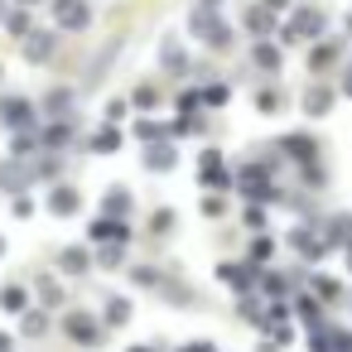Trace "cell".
I'll list each match as a JSON object with an SVG mask.
<instances>
[{
	"mask_svg": "<svg viewBox=\"0 0 352 352\" xmlns=\"http://www.w3.org/2000/svg\"><path fill=\"white\" fill-rule=\"evenodd\" d=\"M193 34H198V39H208L212 49H227V44H232V30H227L212 10H193Z\"/></svg>",
	"mask_w": 352,
	"mask_h": 352,
	"instance_id": "6da1fadb",
	"label": "cell"
},
{
	"mask_svg": "<svg viewBox=\"0 0 352 352\" xmlns=\"http://www.w3.org/2000/svg\"><path fill=\"white\" fill-rule=\"evenodd\" d=\"M63 328H68V338H73L78 347H97V342H102L97 318H92V314H82V309H73V314L63 318Z\"/></svg>",
	"mask_w": 352,
	"mask_h": 352,
	"instance_id": "7a4b0ae2",
	"label": "cell"
},
{
	"mask_svg": "<svg viewBox=\"0 0 352 352\" xmlns=\"http://www.w3.org/2000/svg\"><path fill=\"white\" fill-rule=\"evenodd\" d=\"M54 20H58V30H87L92 25V6L87 0H54Z\"/></svg>",
	"mask_w": 352,
	"mask_h": 352,
	"instance_id": "3957f363",
	"label": "cell"
},
{
	"mask_svg": "<svg viewBox=\"0 0 352 352\" xmlns=\"http://www.w3.org/2000/svg\"><path fill=\"white\" fill-rule=\"evenodd\" d=\"M318 30H323V10L304 6V10H294V15H289V25L280 30V39H309V34H318Z\"/></svg>",
	"mask_w": 352,
	"mask_h": 352,
	"instance_id": "277c9868",
	"label": "cell"
},
{
	"mask_svg": "<svg viewBox=\"0 0 352 352\" xmlns=\"http://www.w3.org/2000/svg\"><path fill=\"white\" fill-rule=\"evenodd\" d=\"M0 121H6V126H30L34 121V107L25 102V97H0Z\"/></svg>",
	"mask_w": 352,
	"mask_h": 352,
	"instance_id": "5b68a950",
	"label": "cell"
},
{
	"mask_svg": "<svg viewBox=\"0 0 352 352\" xmlns=\"http://www.w3.org/2000/svg\"><path fill=\"white\" fill-rule=\"evenodd\" d=\"M25 58H30V63H49V58H54V34H49V30L25 34Z\"/></svg>",
	"mask_w": 352,
	"mask_h": 352,
	"instance_id": "8992f818",
	"label": "cell"
},
{
	"mask_svg": "<svg viewBox=\"0 0 352 352\" xmlns=\"http://www.w3.org/2000/svg\"><path fill=\"white\" fill-rule=\"evenodd\" d=\"M309 352H347V333L314 328V333H309Z\"/></svg>",
	"mask_w": 352,
	"mask_h": 352,
	"instance_id": "52a82bcc",
	"label": "cell"
},
{
	"mask_svg": "<svg viewBox=\"0 0 352 352\" xmlns=\"http://www.w3.org/2000/svg\"><path fill=\"white\" fill-rule=\"evenodd\" d=\"M49 212H58V217H68V212H78V188H68V184H58V188H49Z\"/></svg>",
	"mask_w": 352,
	"mask_h": 352,
	"instance_id": "ba28073f",
	"label": "cell"
},
{
	"mask_svg": "<svg viewBox=\"0 0 352 352\" xmlns=\"http://www.w3.org/2000/svg\"><path fill=\"white\" fill-rule=\"evenodd\" d=\"M131 232H126V222H111V217H102L97 227H92V241H111V246H121Z\"/></svg>",
	"mask_w": 352,
	"mask_h": 352,
	"instance_id": "9c48e42d",
	"label": "cell"
},
{
	"mask_svg": "<svg viewBox=\"0 0 352 352\" xmlns=\"http://www.w3.org/2000/svg\"><path fill=\"white\" fill-rule=\"evenodd\" d=\"M116 49H121V44H107V49H102V54L92 58V68H87V87H97V82L107 78V63L116 58Z\"/></svg>",
	"mask_w": 352,
	"mask_h": 352,
	"instance_id": "30bf717a",
	"label": "cell"
},
{
	"mask_svg": "<svg viewBox=\"0 0 352 352\" xmlns=\"http://www.w3.org/2000/svg\"><path fill=\"white\" fill-rule=\"evenodd\" d=\"M328 107H333V92H328V87H309V92H304V111H309V116H323Z\"/></svg>",
	"mask_w": 352,
	"mask_h": 352,
	"instance_id": "8fae6325",
	"label": "cell"
},
{
	"mask_svg": "<svg viewBox=\"0 0 352 352\" xmlns=\"http://www.w3.org/2000/svg\"><path fill=\"white\" fill-rule=\"evenodd\" d=\"M25 184H30V169L25 164H10V160L0 164V188H25Z\"/></svg>",
	"mask_w": 352,
	"mask_h": 352,
	"instance_id": "7c38bea8",
	"label": "cell"
},
{
	"mask_svg": "<svg viewBox=\"0 0 352 352\" xmlns=\"http://www.w3.org/2000/svg\"><path fill=\"white\" fill-rule=\"evenodd\" d=\"M58 261H63V270H68V275H82V270L92 265V256H87L82 246H68V251H63Z\"/></svg>",
	"mask_w": 352,
	"mask_h": 352,
	"instance_id": "4fadbf2b",
	"label": "cell"
},
{
	"mask_svg": "<svg viewBox=\"0 0 352 352\" xmlns=\"http://www.w3.org/2000/svg\"><path fill=\"white\" fill-rule=\"evenodd\" d=\"M0 309H6V314H20V309H25V289H20V285H6V289H0Z\"/></svg>",
	"mask_w": 352,
	"mask_h": 352,
	"instance_id": "5bb4252c",
	"label": "cell"
},
{
	"mask_svg": "<svg viewBox=\"0 0 352 352\" xmlns=\"http://www.w3.org/2000/svg\"><path fill=\"white\" fill-rule=\"evenodd\" d=\"M68 107H73V92H49L44 97V111L49 116H68Z\"/></svg>",
	"mask_w": 352,
	"mask_h": 352,
	"instance_id": "9a60e30c",
	"label": "cell"
},
{
	"mask_svg": "<svg viewBox=\"0 0 352 352\" xmlns=\"http://www.w3.org/2000/svg\"><path fill=\"white\" fill-rule=\"evenodd\" d=\"M285 150H289L294 160H314V150H318V145H314L309 135H289V140H285Z\"/></svg>",
	"mask_w": 352,
	"mask_h": 352,
	"instance_id": "2e32d148",
	"label": "cell"
},
{
	"mask_svg": "<svg viewBox=\"0 0 352 352\" xmlns=\"http://www.w3.org/2000/svg\"><path fill=\"white\" fill-rule=\"evenodd\" d=\"M222 280H232V285L246 289V285L256 280V265H222Z\"/></svg>",
	"mask_w": 352,
	"mask_h": 352,
	"instance_id": "e0dca14e",
	"label": "cell"
},
{
	"mask_svg": "<svg viewBox=\"0 0 352 352\" xmlns=\"http://www.w3.org/2000/svg\"><path fill=\"white\" fill-rule=\"evenodd\" d=\"M145 164H150V169H174V150H169V145H155V150L145 155Z\"/></svg>",
	"mask_w": 352,
	"mask_h": 352,
	"instance_id": "ac0fdd59",
	"label": "cell"
},
{
	"mask_svg": "<svg viewBox=\"0 0 352 352\" xmlns=\"http://www.w3.org/2000/svg\"><path fill=\"white\" fill-rule=\"evenodd\" d=\"M251 58H256V63H261L265 73H275V68H280V49H270V44H261V49H256Z\"/></svg>",
	"mask_w": 352,
	"mask_h": 352,
	"instance_id": "d6986e66",
	"label": "cell"
},
{
	"mask_svg": "<svg viewBox=\"0 0 352 352\" xmlns=\"http://www.w3.org/2000/svg\"><path fill=\"white\" fill-rule=\"evenodd\" d=\"M102 208H107V212H131V193H121V188H111V193L102 198Z\"/></svg>",
	"mask_w": 352,
	"mask_h": 352,
	"instance_id": "ffe728a7",
	"label": "cell"
},
{
	"mask_svg": "<svg viewBox=\"0 0 352 352\" xmlns=\"http://www.w3.org/2000/svg\"><path fill=\"white\" fill-rule=\"evenodd\" d=\"M6 30L25 39V30H30V15H25V10H15V15H6Z\"/></svg>",
	"mask_w": 352,
	"mask_h": 352,
	"instance_id": "44dd1931",
	"label": "cell"
},
{
	"mask_svg": "<svg viewBox=\"0 0 352 352\" xmlns=\"http://www.w3.org/2000/svg\"><path fill=\"white\" fill-rule=\"evenodd\" d=\"M92 145H97V150H116V145H121V135H116V131H97V135H92Z\"/></svg>",
	"mask_w": 352,
	"mask_h": 352,
	"instance_id": "7402d4cb",
	"label": "cell"
},
{
	"mask_svg": "<svg viewBox=\"0 0 352 352\" xmlns=\"http://www.w3.org/2000/svg\"><path fill=\"white\" fill-rule=\"evenodd\" d=\"M107 318H111V323H121V318H131V304H126V299H111V309H107Z\"/></svg>",
	"mask_w": 352,
	"mask_h": 352,
	"instance_id": "603a6c76",
	"label": "cell"
},
{
	"mask_svg": "<svg viewBox=\"0 0 352 352\" xmlns=\"http://www.w3.org/2000/svg\"><path fill=\"white\" fill-rule=\"evenodd\" d=\"M49 328V314H25V333H44Z\"/></svg>",
	"mask_w": 352,
	"mask_h": 352,
	"instance_id": "cb8c5ba5",
	"label": "cell"
},
{
	"mask_svg": "<svg viewBox=\"0 0 352 352\" xmlns=\"http://www.w3.org/2000/svg\"><path fill=\"white\" fill-rule=\"evenodd\" d=\"M121 256H126V246H102V265H121Z\"/></svg>",
	"mask_w": 352,
	"mask_h": 352,
	"instance_id": "d4e9b609",
	"label": "cell"
},
{
	"mask_svg": "<svg viewBox=\"0 0 352 352\" xmlns=\"http://www.w3.org/2000/svg\"><path fill=\"white\" fill-rule=\"evenodd\" d=\"M328 58H333V49H328V44H323V49H314V54H309V63H314V73H318V68H323Z\"/></svg>",
	"mask_w": 352,
	"mask_h": 352,
	"instance_id": "484cf974",
	"label": "cell"
},
{
	"mask_svg": "<svg viewBox=\"0 0 352 352\" xmlns=\"http://www.w3.org/2000/svg\"><path fill=\"white\" fill-rule=\"evenodd\" d=\"M135 135H140V140H155V135H160V121H140Z\"/></svg>",
	"mask_w": 352,
	"mask_h": 352,
	"instance_id": "4316f807",
	"label": "cell"
},
{
	"mask_svg": "<svg viewBox=\"0 0 352 352\" xmlns=\"http://www.w3.org/2000/svg\"><path fill=\"white\" fill-rule=\"evenodd\" d=\"M169 227H174V212L160 208V212H155V232H169Z\"/></svg>",
	"mask_w": 352,
	"mask_h": 352,
	"instance_id": "83f0119b",
	"label": "cell"
},
{
	"mask_svg": "<svg viewBox=\"0 0 352 352\" xmlns=\"http://www.w3.org/2000/svg\"><path fill=\"white\" fill-rule=\"evenodd\" d=\"M314 289H318V294H323V299H333V294H338V285H333V280H328V275H323V280H314Z\"/></svg>",
	"mask_w": 352,
	"mask_h": 352,
	"instance_id": "f1b7e54d",
	"label": "cell"
},
{
	"mask_svg": "<svg viewBox=\"0 0 352 352\" xmlns=\"http://www.w3.org/2000/svg\"><path fill=\"white\" fill-rule=\"evenodd\" d=\"M58 299H63V289H58L54 280H44V304H58Z\"/></svg>",
	"mask_w": 352,
	"mask_h": 352,
	"instance_id": "f546056e",
	"label": "cell"
},
{
	"mask_svg": "<svg viewBox=\"0 0 352 352\" xmlns=\"http://www.w3.org/2000/svg\"><path fill=\"white\" fill-rule=\"evenodd\" d=\"M203 97H208V102H212V107H222V102H227V87H208V92H203Z\"/></svg>",
	"mask_w": 352,
	"mask_h": 352,
	"instance_id": "4dcf8cb0",
	"label": "cell"
},
{
	"mask_svg": "<svg viewBox=\"0 0 352 352\" xmlns=\"http://www.w3.org/2000/svg\"><path fill=\"white\" fill-rule=\"evenodd\" d=\"M135 280H140V285H160V275H155L150 265H140V270H135Z\"/></svg>",
	"mask_w": 352,
	"mask_h": 352,
	"instance_id": "1f68e13d",
	"label": "cell"
},
{
	"mask_svg": "<svg viewBox=\"0 0 352 352\" xmlns=\"http://www.w3.org/2000/svg\"><path fill=\"white\" fill-rule=\"evenodd\" d=\"M241 314L246 318H261V299H241Z\"/></svg>",
	"mask_w": 352,
	"mask_h": 352,
	"instance_id": "d6a6232c",
	"label": "cell"
},
{
	"mask_svg": "<svg viewBox=\"0 0 352 352\" xmlns=\"http://www.w3.org/2000/svg\"><path fill=\"white\" fill-rule=\"evenodd\" d=\"M184 352H212V342H193V347H184Z\"/></svg>",
	"mask_w": 352,
	"mask_h": 352,
	"instance_id": "836d02e7",
	"label": "cell"
},
{
	"mask_svg": "<svg viewBox=\"0 0 352 352\" xmlns=\"http://www.w3.org/2000/svg\"><path fill=\"white\" fill-rule=\"evenodd\" d=\"M342 92H347V97H352V68H347V78H342Z\"/></svg>",
	"mask_w": 352,
	"mask_h": 352,
	"instance_id": "e575fe53",
	"label": "cell"
},
{
	"mask_svg": "<svg viewBox=\"0 0 352 352\" xmlns=\"http://www.w3.org/2000/svg\"><path fill=\"white\" fill-rule=\"evenodd\" d=\"M265 10H285V0H265Z\"/></svg>",
	"mask_w": 352,
	"mask_h": 352,
	"instance_id": "d590c367",
	"label": "cell"
},
{
	"mask_svg": "<svg viewBox=\"0 0 352 352\" xmlns=\"http://www.w3.org/2000/svg\"><path fill=\"white\" fill-rule=\"evenodd\" d=\"M212 6H217V0H203V6H198V10H212Z\"/></svg>",
	"mask_w": 352,
	"mask_h": 352,
	"instance_id": "8d00e7d4",
	"label": "cell"
},
{
	"mask_svg": "<svg viewBox=\"0 0 352 352\" xmlns=\"http://www.w3.org/2000/svg\"><path fill=\"white\" fill-rule=\"evenodd\" d=\"M347 265H352V236H347Z\"/></svg>",
	"mask_w": 352,
	"mask_h": 352,
	"instance_id": "74e56055",
	"label": "cell"
},
{
	"mask_svg": "<svg viewBox=\"0 0 352 352\" xmlns=\"http://www.w3.org/2000/svg\"><path fill=\"white\" fill-rule=\"evenodd\" d=\"M135 352H150V347H135Z\"/></svg>",
	"mask_w": 352,
	"mask_h": 352,
	"instance_id": "f35d334b",
	"label": "cell"
},
{
	"mask_svg": "<svg viewBox=\"0 0 352 352\" xmlns=\"http://www.w3.org/2000/svg\"><path fill=\"white\" fill-rule=\"evenodd\" d=\"M0 15H6V6H0Z\"/></svg>",
	"mask_w": 352,
	"mask_h": 352,
	"instance_id": "ab89813d",
	"label": "cell"
},
{
	"mask_svg": "<svg viewBox=\"0 0 352 352\" xmlns=\"http://www.w3.org/2000/svg\"><path fill=\"white\" fill-rule=\"evenodd\" d=\"M25 6H34V0H25Z\"/></svg>",
	"mask_w": 352,
	"mask_h": 352,
	"instance_id": "60d3db41",
	"label": "cell"
}]
</instances>
